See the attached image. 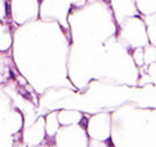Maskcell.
Returning <instances> with one entry per match:
<instances>
[{
	"label": "cell",
	"instance_id": "23",
	"mask_svg": "<svg viewBox=\"0 0 156 147\" xmlns=\"http://www.w3.org/2000/svg\"><path fill=\"white\" fill-rule=\"evenodd\" d=\"M10 0H0V23H9Z\"/></svg>",
	"mask_w": 156,
	"mask_h": 147
},
{
	"label": "cell",
	"instance_id": "11",
	"mask_svg": "<svg viewBox=\"0 0 156 147\" xmlns=\"http://www.w3.org/2000/svg\"><path fill=\"white\" fill-rule=\"evenodd\" d=\"M109 6L113 13L117 28H120L131 17L140 16L135 6V0H109Z\"/></svg>",
	"mask_w": 156,
	"mask_h": 147
},
{
	"label": "cell",
	"instance_id": "2",
	"mask_svg": "<svg viewBox=\"0 0 156 147\" xmlns=\"http://www.w3.org/2000/svg\"><path fill=\"white\" fill-rule=\"evenodd\" d=\"M113 147H156V108L124 104L112 112Z\"/></svg>",
	"mask_w": 156,
	"mask_h": 147
},
{
	"label": "cell",
	"instance_id": "15",
	"mask_svg": "<svg viewBox=\"0 0 156 147\" xmlns=\"http://www.w3.org/2000/svg\"><path fill=\"white\" fill-rule=\"evenodd\" d=\"M13 32L14 27L9 23H0V52L7 53L13 46Z\"/></svg>",
	"mask_w": 156,
	"mask_h": 147
},
{
	"label": "cell",
	"instance_id": "26",
	"mask_svg": "<svg viewBox=\"0 0 156 147\" xmlns=\"http://www.w3.org/2000/svg\"><path fill=\"white\" fill-rule=\"evenodd\" d=\"M145 73L153 80V83L156 84V63H152L149 66H145Z\"/></svg>",
	"mask_w": 156,
	"mask_h": 147
},
{
	"label": "cell",
	"instance_id": "10",
	"mask_svg": "<svg viewBox=\"0 0 156 147\" xmlns=\"http://www.w3.org/2000/svg\"><path fill=\"white\" fill-rule=\"evenodd\" d=\"M85 130L89 139L109 141L112 137V114L99 112L91 115L85 125Z\"/></svg>",
	"mask_w": 156,
	"mask_h": 147
},
{
	"label": "cell",
	"instance_id": "17",
	"mask_svg": "<svg viewBox=\"0 0 156 147\" xmlns=\"http://www.w3.org/2000/svg\"><path fill=\"white\" fill-rule=\"evenodd\" d=\"M60 123L57 119V109L55 111H49L45 115V132H46V141L53 140L57 133Z\"/></svg>",
	"mask_w": 156,
	"mask_h": 147
},
{
	"label": "cell",
	"instance_id": "18",
	"mask_svg": "<svg viewBox=\"0 0 156 147\" xmlns=\"http://www.w3.org/2000/svg\"><path fill=\"white\" fill-rule=\"evenodd\" d=\"M144 23L146 27V35H148V41L151 45L156 46V13L151 14V16L142 17Z\"/></svg>",
	"mask_w": 156,
	"mask_h": 147
},
{
	"label": "cell",
	"instance_id": "1",
	"mask_svg": "<svg viewBox=\"0 0 156 147\" xmlns=\"http://www.w3.org/2000/svg\"><path fill=\"white\" fill-rule=\"evenodd\" d=\"M70 34L56 21L36 20L14 27L11 59L36 95L53 88L77 91L67 77Z\"/></svg>",
	"mask_w": 156,
	"mask_h": 147
},
{
	"label": "cell",
	"instance_id": "25",
	"mask_svg": "<svg viewBox=\"0 0 156 147\" xmlns=\"http://www.w3.org/2000/svg\"><path fill=\"white\" fill-rule=\"evenodd\" d=\"M88 147H112L109 141H102L96 140V139H89L88 140Z\"/></svg>",
	"mask_w": 156,
	"mask_h": 147
},
{
	"label": "cell",
	"instance_id": "14",
	"mask_svg": "<svg viewBox=\"0 0 156 147\" xmlns=\"http://www.w3.org/2000/svg\"><path fill=\"white\" fill-rule=\"evenodd\" d=\"M57 119L60 126H71V125H81L84 119V114L78 109H67L62 108L57 109Z\"/></svg>",
	"mask_w": 156,
	"mask_h": 147
},
{
	"label": "cell",
	"instance_id": "20",
	"mask_svg": "<svg viewBox=\"0 0 156 147\" xmlns=\"http://www.w3.org/2000/svg\"><path fill=\"white\" fill-rule=\"evenodd\" d=\"M14 108V104L11 101V98L7 95V92L3 90V87L0 85V119H4L7 114Z\"/></svg>",
	"mask_w": 156,
	"mask_h": 147
},
{
	"label": "cell",
	"instance_id": "19",
	"mask_svg": "<svg viewBox=\"0 0 156 147\" xmlns=\"http://www.w3.org/2000/svg\"><path fill=\"white\" fill-rule=\"evenodd\" d=\"M135 6L141 17L156 13V0H135Z\"/></svg>",
	"mask_w": 156,
	"mask_h": 147
},
{
	"label": "cell",
	"instance_id": "16",
	"mask_svg": "<svg viewBox=\"0 0 156 147\" xmlns=\"http://www.w3.org/2000/svg\"><path fill=\"white\" fill-rule=\"evenodd\" d=\"M14 70H16V67H14L11 55L0 52V85L6 84L9 81Z\"/></svg>",
	"mask_w": 156,
	"mask_h": 147
},
{
	"label": "cell",
	"instance_id": "6",
	"mask_svg": "<svg viewBox=\"0 0 156 147\" xmlns=\"http://www.w3.org/2000/svg\"><path fill=\"white\" fill-rule=\"evenodd\" d=\"M87 4V0H41L39 20L56 21L66 32H68V14L73 9Z\"/></svg>",
	"mask_w": 156,
	"mask_h": 147
},
{
	"label": "cell",
	"instance_id": "24",
	"mask_svg": "<svg viewBox=\"0 0 156 147\" xmlns=\"http://www.w3.org/2000/svg\"><path fill=\"white\" fill-rule=\"evenodd\" d=\"M133 59L135 62L136 67H142L144 66V48H138L133 51Z\"/></svg>",
	"mask_w": 156,
	"mask_h": 147
},
{
	"label": "cell",
	"instance_id": "9",
	"mask_svg": "<svg viewBox=\"0 0 156 147\" xmlns=\"http://www.w3.org/2000/svg\"><path fill=\"white\" fill-rule=\"evenodd\" d=\"M88 140L84 125H71L58 127L53 144L56 147H88Z\"/></svg>",
	"mask_w": 156,
	"mask_h": 147
},
{
	"label": "cell",
	"instance_id": "22",
	"mask_svg": "<svg viewBox=\"0 0 156 147\" xmlns=\"http://www.w3.org/2000/svg\"><path fill=\"white\" fill-rule=\"evenodd\" d=\"M152 63H156V46L148 43L144 48V66H149Z\"/></svg>",
	"mask_w": 156,
	"mask_h": 147
},
{
	"label": "cell",
	"instance_id": "12",
	"mask_svg": "<svg viewBox=\"0 0 156 147\" xmlns=\"http://www.w3.org/2000/svg\"><path fill=\"white\" fill-rule=\"evenodd\" d=\"M21 140L25 146H39L46 141L45 132V116H38L36 121L25 126L21 130Z\"/></svg>",
	"mask_w": 156,
	"mask_h": 147
},
{
	"label": "cell",
	"instance_id": "28",
	"mask_svg": "<svg viewBox=\"0 0 156 147\" xmlns=\"http://www.w3.org/2000/svg\"><path fill=\"white\" fill-rule=\"evenodd\" d=\"M112 147H113V146H112Z\"/></svg>",
	"mask_w": 156,
	"mask_h": 147
},
{
	"label": "cell",
	"instance_id": "13",
	"mask_svg": "<svg viewBox=\"0 0 156 147\" xmlns=\"http://www.w3.org/2000/svg\"><path fill=\"white\" fill-rule=\"evenodd\" d=\"M3 122H4V125H6V127L9 129V132L13 134V136L20 134L21 130L24 129V116L16 107L4 116Z\"/></svg>",
	"mask_w": 156,
	"mask_h": 147
},
{
	"label": "cell",
	"instance_id": "27",
	"mask_svg": "<svg viewBox=\"0 0 156 147\" xmlns=\"http://www.w3.org/2000/svg\"><path fill=\"white\" fill-rule=\"evenodd\" d=\"M92 2H95V0H87V3H92Z\"/></svg>",
	"mask_w": 156,
	"mask_h": 147
},
{
	"label": "cell",
	"instance_id": "7",
	"mask_svg": "<svg viewBox=\"0 0 156 147\" xmlns=\"http://www.w3.org/2000/svg\"><path fill=\"white\" fill-rule=\"evenodd\" d=\"M116 36L119 39V42L123 43L126 48L131 49V51L138 48H145L149 43L148 35H146V27L141 16L131 17L127 20L119 28Z\"/></svg>",
	"mask_w": 156,
	"mask_h": 147
},
{
	"label": "cell",
	"instance_id": "21",
	"mask_svg": "<svg viewBox=\"0 0 156 147\" xmlns=\"http://www.w3.org/2000/svg\"><path fill=\"white\" fill-rule=\"evenodd\" d=\"M14 143H16V136L10 133L3 119H0V147H14Z\"/></svg>",
	"mask_w": 156,
	"mask_h": 147
},
{
	"label": "cell",
	"instance_id": "8",
	"mask_svg": "<svg viewBox=\"0 0 156 147\" xmlns=\"http://www.w3.org/2000/svg\"><path fill=\"white\" fill-rule=\"evenodd\" d=\"M41 0H10L9 16L14 27H21L39 20Z\"/></svg>",
	"mask_w": 156,
	"mask_h": 147
},
{
	"label": "cell",
	"instance_id": "4",
	"mask_svg": "<svg viewBox=\"0 0 156 147\" xmlns=\"http://www.w3.org/2000/svg\"><path fill=\"white\" fill-rule=\"evenodd\" d=\"M106 49L98 41H70L67 77L77 91H85L96 81Z\"/></svg>",
	"mask_w": 156,
	"mask_h": 147
},
{
	"label": "cell",
	"instance_id": "3",
	"mask_svg": "<svg viewBox=\"0 0 156 147\" xmlns=\"http://www.w3.org/2000/svg\"><path fill=\"white\" fill-rule=\"evenodd\" d=\"M70 41H98L105 43L117 35V24L107 0H95L73 9L68 14Z\"/></svg>",
	"mask_w": 156,
	"mask_h": 147
},
{
	"label": "cell",
	"instance_id": "5",
	"mask_svg": "<svg viewBox=\"0 0 156 147\" xmlns=\"http://www.w3.org/2000/svg\"><path fill=\"white\" fill-rule=\"evenodd\" d=\"M105 58L102 60L96 81L114 85H136L140 72L133 59V51L113 36L105 42Z\"/></svg>",
	"mask_w": 156,
	"mask_h": 147
}]
</instances>
